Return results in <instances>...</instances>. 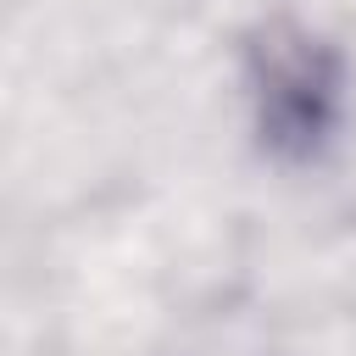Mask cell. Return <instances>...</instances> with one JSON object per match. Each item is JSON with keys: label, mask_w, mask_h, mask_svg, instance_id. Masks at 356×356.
I'll return each mask as SVG.
<instances>
[{"label": "cell", "mask_w": 356, "mask_h": 356, "mask_svg": "<svg viewBox=\"0 0 356 356\" xmlns=\"http://www.w3.org/2000/svg\"><path fill=\"white\" fill-rule=\"evenodd\" d=\"M250 95L261 139L278 156H312L339 111V61L306 28H267L250 44Z\"/></svg>", "instance_id": "6da1fadb"}]
</instances>
